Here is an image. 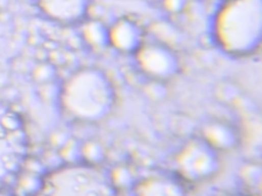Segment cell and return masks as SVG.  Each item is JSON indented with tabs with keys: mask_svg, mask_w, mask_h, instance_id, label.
<instances>
[{
	"mask_svg": "<svg viewBox=\"0 0 262 196\" xmlns=\"http://www.w3.org/2000/svg\"><path fill=\"white\" fill-rule=\"evenodd\" d=\"M28 149L29 139L22 117L0 101V185L20 173Z\"/></svg>",
	"mask_w": 262,
	"mask_h": 196,
	"instance_id": "cell-1",
	"label": "cell"
},
{
	"mask_svg": "<svg viewBox=\"0 0 262 196\" xmlns=\"http://www.w3.org/2000/svg\"><path fill=\"white\" fill-rule=\"evenodd\" d=\"M45 13L58 18H66L77 14L84 8L86 0H39Z\"/></svg>",
	"mask_w": 262,
	"mask_h": 196,
	"instance_id": "cell-2",
	"label": "cell"
}]
</instances>
